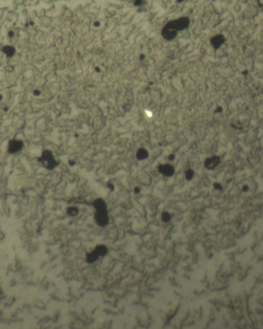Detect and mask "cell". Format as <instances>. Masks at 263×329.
<instances>
[{"label":"cell","mask_w":263,"mask_h":329,"mask_svg":"<svg viewBox=\"0 0 263 329\" xmlns=\"http://www.w3.org/2000/svg\"><path fill=\"white\" fill-rule=\"evenodd\" d=\"M162 221H163L164 222H168L170 221V219H171V216H170V215H169V212H163L162 213Z\"/></svg>","instance_id":"cell-12"},{"label":"cell","mask_w":263,"mask_h":329,"mask_svg":"<svg viewBox=\"0 0 263 329\" xmlns=\"http://www.w3.org/2000/svg\"><path fill=\"white\" fill-rule=\"evenodd\" d=\"M219 157H212L211 159H207V161L206 162V166L208 168H213L215 166H217L219 163Z\"/></svg>","instance_id":"cell-4"},{"label":"cell","mask_w":263,"mask_h":329,"mask_svg":"<svg viewBox=\"0 0 263 329\" xmlns=\"http://www.w3.org/2000/svg\"><path fill=\"white\" fill-rule=\"evenodd\" d=\"M67 213L71 216H75L79 213V210L76 208H69L67 209Z\"/></svg>","instance_id":"cell-11"},{"label":"cell","mask_w":263,"mask_h":329,"mask_svg":"<svg viewBox=\"0 0 263 329\" xmlns=\"http://www.w3.org/2000/svg\"><path fill=\"white\" fill-rule=\"evenodd\" d=\"M99 257V254L97 253L96 250H93L92 251L89 253H87L86 254V261L88 263H93L94 262H96Z\"/></svg>","instance_id":"cell-5"},{"label":"cell","mask_w":263,"mask_h":329,"mask_svg":"<svg viewBox=\"0 0 263 329\" xmlns=\"http://www.w3.org/2000/svg\"><path fill=\"white\" fill-rule=\"evenodd\" d=\"M224 41H225L224 37H223L222 36H220V35H219V36L214 37L212 41V42L214 47H215V48H219V46H221L223 42H224Z\"/></svg>","instance_id":"cell-6"},{"label":"cell","mask_w":263,"mask_h":329,"mask_svg":"<svg viewBox=\"0 0 263 329\" xmlns=\"http://www.w3.org/2000/svg\"><path fill=\"white\" fill-rule=\"evenodd\" d=\"M187 175H188V178L189 179V178H190L191 177H192V172H188V173H187Z\"/></svg>","instance_id":"cell-13"},{"label":"cell","mask_w":263,"mask_h":329,"mask_svg":"<svg viewBox=\"0 0 263 329\" xmlns=\"http://www.w3.org/2000/svg\"><path fill=\"white\" fill-rule=\"evenodd\" d=\"M95 250L97 251L99 256H105L106 254L108 253V249L106 248V246H105L104 245H97L96 248L95 249Z\"/></svg>","instance_id":"cell-7"},{"label":"cell","mask_w":263,"mask_h":329,"mask_svg":"<svg viewBox=\"0 0 263 329\" xmlns=\"http://www.w3.org/2000/svg\"><path fill=\"white\" fill-rule=\"evenodd\" d=\"M160 171L162 173L165 174V175H171L173 173V168L170 165H165V166L160 167Z\"/></svg>","instance_id":"cell-9"},{"label":"cell","mask_w":263,"mask_h":329,"mask_svg":"<svg viewBox=\"0 0 263 329\" xmlns=\"http://www.w3.org/2000/svg\"><path fill=\"white\" fill-rule=\"evenodd\" d=\"M40 161L49 169H52V168H53L56 165V163L53 159V158H52V154L50 153V151H45L44 153L42 154V157L40 159Z\"/></svg>","instance_id":"cell-2"},{"label":"cell","mask_w":263,"mask_h":329,"mask_svg":"<svg viewBox=\"0 0 263 329\" xmlns=\"http://www.w3.org/2000/svg\"><path fill=\"white\" fill-rule=\"evenodd\" d=\"M3 51L8 56H13V54L15 53V49H14L13 47H12V46H6V47L3 49Z\"/></svg>","instance_id":"cell-10"},{"label":"cell","mask_w":263,"mask_h":329,"mask_svg":"<svg viewBox=\"0 0 263 329\" xmlns=\"http://www.w3.org/2000/svg\"><path fill=\"white\" fill-rule=\"evenodd\" d=\"M94 206L96 210H107L106 209V203L104 202L101 199H98L94 202Z\"/></svg>","instance_id":"cell-8"},{"label":"cell","mask_w":263,"mask_h":329,"mask_svg":"<svg viewBox=\"0 0 263 329\" xmlns=\"http://www.w3.org/2000/svg\"><path fill=\"white\" fill-rule=\"evenodd\" d=\"M95 221L99 226L105 227L109 224V216L107 210H96L95 213Z\"/></svg>","instance_id":"cell-1"},{"label":"cell","mask_w":263,"mask_h":329,"mask_svg":"<svg viewBox=\"0 0 263 329\" xmlns=\"http://www.w3.org/2000/svg\"><path fill=\"white\" fill-rule=\"evenodd\" d=\"M23 142L18 140H13L9 142V151L10 153H15L18 152L22 149Z\"/></svg>","instance_id":"cell-3"}]
</instances>
